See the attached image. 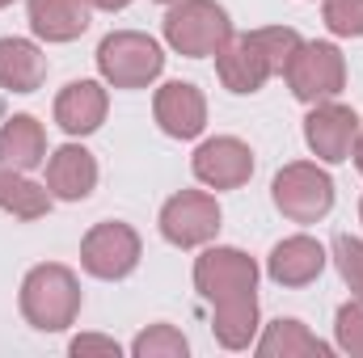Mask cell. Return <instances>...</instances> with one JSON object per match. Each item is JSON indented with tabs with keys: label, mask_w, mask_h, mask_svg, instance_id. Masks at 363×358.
Instances as JSON below:
<instances>
[{
	"label": "cell",
	"mask_w": 363,
	"mask_h": 358,
	"mask_svg": "<svg viewBox=\"0 0 363 358\" xmlns=\"http://www.w3.org/2000/svg\"><path fill=\"white\" fill-rule=\"evenodd\" d=\"M21 316L38 333H64L81 316V282L60 262H43L21 278Z\"/></svg>",
	"instance_id": "6da1fadb"
},
{
	"label": "cell",
	"mask_w": 363,
	"mask_h": 358,
	"mask_svg": "<svg viewBox=\"0 0 363 358\" xmlns=\"http://www.w3.org/2000/svg\"><path fill=\"white\" fill-rule=\"evenodd\" d=\"M97 72L114 89H148L165 72L161 42L140 30H114L97 47Z\"/></svg>",
	"instance_id": "7a4b0ae2"
},
{
	"label": "cell",
	"mask_w": 363,
	"mask_h": 358,
	"mask_svg": "<svg viewBox=\"0 0 363 358\" xmlns=\"http://www.w3.org/2000/svg\"><path fill=\"white\" fill-rule=\"evenodd\" d=\"M233 21L216 0H174L165 13V42L186 59H207L233 38Z\"/></svg>",
	"instance_id": "3957f363"
},
{
	"label": "cell",
	"mask_w": 363,
	"mask_h": 358,
	"mask_svg": "<svg viewBox=\"0 0 363 358\" xmlns=\"http://www.w3.org/2000/svg\"><path fill=\"white\" fill-rule=\"evenodd\" d=\"M283 81L296 101L317 105V101H334L347 89V59L334 42H300L296 55L283 68Z\"/></svg>",
	"instance_id": "277c9868"
},
{
	"label": "cell",
	"mask_w": 363,
	"mask_h": 358,
	"mask_svg": "<svg viewBox=\"0 0 363 358\" xmlns=\"http://www.w3.org/2000/svg\"><path fill=\"white\" fill-rule=\"evenodd\" d=\"M271 198L291 224H317L334 211V178L313 161H291L274 173Z\"/></svg>",
	"instance_id": "5b68a950"
},
{
	"label": "cell",
	"mask_w": 363,
	"mask_h": 358,
	"mask_svg": "<svg viewBox=\"0 0 363 358\" xmlns=\"http://www.w3.org/2000/svg\"><path fill=\"white\" fill-rule=\"evenodd\" d=\"M140 232L123 219H101L93 224L81 241V266L89 270L93 278H106V282H118L127 278L131 270L140 266Z\"/></svg>",
	"instance_id": "8992f818"
},
{
	"label": "cell",
	"mask_w": 363,
	"mask_h": 358,
	"mask_svg": "<svg viewBox=\"0 0 363 358\" xmlns=\"http://www.w3.org/2000/svg\"><path fill=\"white\" fill-rule=\"evenodd\" d=\"M194 287L207 304L237 299V295H258V262L245 249L216 245L194 262Z\"/></svg>",
	"instance_id": "52a82bcc"
},
{
	"label": "cell",
	"mask_w": 363,
	"mask_h": 358,
	"mask_svg": "<svg viewBox=\"0 0 363 358\" xmlns=\"http://www.w3.org/2000/svg\"><path fill=\"white\" fill-rule=\"evenodd\" d=\"M220 232V202L207 190H182L161 207V236L174 249L211 245Z\"/></svg>",
	"instance_id": "ba28073f"
},
{
	"label": "cell",
	"mask_w": 363,
	"mask_h": 358,
	"mask_svg": "<svg viewBox=\"0 0 363 358\" xmlns=\"http://www.w3.org/2000/svg\"><path fill=\"white\" fill-rule=\"evenodd\" d=\"M359 114L342 101H317L304 118V144L317 161L325 165H342L355 156V144H359Z\"/></svg>",
	"instance_id": "9c48e42d"
},
{
	"label": "cell",
	"mask_w": 363,
	"mask_h": 358,
	"mask_svg": "<svg viewBox=\"0 0 363 358\" xmlns=\"http://www.w3.org/2000/svg\"><path fill=\"white\" fill-rule=\"evenodd\" d=\"M194 178L211 190H237L254 178V152L245 139L237 135H216V139H203L194 148V161H190Z\"/></svg>",
	"instance_id": "30bf717a"
},
{
	"label": "cell",
	"mask_w": 363,
	"mask_h": 358,
	"mask_svg": "<svg viewBox=\"0 0 363 358\" xmlns=\"http://www.w3.org/2000/svg\"><path fill=\"white\" fill-rule=\"evenodd\" d=\"M152 114L169 139H194L207 127V97L190 81H169L152 97Z\"/></svg>",
	"instance_id": "8fae6325"
},
{
	"label": "cell",
	"mask_w": 363,
	"mask_h": 358,
	"mask_svg": "<svg viewBox=\"0 0 363 358\" xmlns=\"http://www.w3.org/2000/svg\"><path fill=\"white\" fill-rule=\"evenodd\" d=\"M216 76L228 93H258L274 76V68L267 64L262 47L254 42V34H233L220 51H216Z\"/></svg>",
	"instance_id": "7c38bea8"
},
{
	"label": "cell",
	"mask_w": 363,
	"mask_h": 358,
	"mask_svg": "<svg viewBox=\"0 0 363 358\" xmlns=\"http://www.w3.org/2000/svg\"><path fill=\"white\" fill-rule=\"evenodd\" d=\"M47 190L60 202H85L97 190V161L89 148L81 144H64L47 156Z\"/></svg>",
	"instance_id": "4fadbf2b"
},
{
	"label": "cell",
	"mask_w": 363,
	"mask_h": 358,
	"mask_svg": "<svg viewBox=\"0 0 363 358\" xmlns=\"http://www.w3.org/2000/svg\"><path fill=\"white\" fill-rule=\"evenodd\" d=\"M330 262L325 245L313 241V236H287L279 241L267 258V274H271L279 287H308L321 278V270Z\"/></svg>",
	"instance_id": "5bb4252c"
},
{
	"label": "cell",
	"mask_w": 363,
	"mask_h": 358,
	"mask_svg": "<svg viewBox=\"0 0 363 358\" xmlns=\"http://www.w3.org/2000/svg\"><path fill=\"white\" fill-rule=\"evenodd\" d=\"M106 110H110V97L101 81H72L55 97V122L64 135H93L106 122Z\"/></svg>",
	"instance_id": "9a60e30c"
},
{
	"label": "cell",
	"mask_w": 363,
	"mask_h": 358,
	"mask_svg": "<svg viewBox=\"0 0 363 358\" xmlns=\"http://www.w3.org/2000/svg\"><path fill=\"white\" fill-rule=\"evenodd\" d=\"M0 165L21 173L47 165V131L34 114H13L9 122H0Z\"/></svg>",
	"instance_id": "2e32d148"
},
{
	"label": "cell",
	"mask_w": 363,
	"mask_h": 358,
	"mask_svg": "<svg viewBox=\"0 0 363 358\" xmlns=\"http://www.w3.org/2000/svg\"><path fill=\"white\" fill-rule=\"evenodd\" d=\"M89 0H30V30L43 42H72L89 30Z\"/></svg>",
	"instance_id": "e0dca14e"
},
{
	"label": "cell",
	"mask_w": 363,
	"mask_h": 358,
	"mask_svg": "<svg viewBox=\"0 0 363 358\" xmlns=\"http://www.w3.org/2000/svg\"><path fill=\"white\" fill-rule=\"evenodd\" d=\"M47 81V55L30 38H0V89L34 93Z\"/></svg>",
	"instance_id": "ac0fdd59"
},
{
	"label": "cell",
	"mask_w": 363,
	"mask_h": 358,
	"mask_svg": "<svg viewBox=\"0 0 363 358\" xmlns=\"http://www.w3.org/2000/svg\"><path fill=\"white\" fill-rule=\"evenodd\" d=\"M258 354L262 358H330L334 346H325L317 333H308L304 321L279 316V321L267 325V333L258 337Z\"/></svg>",
	"instance_id": "d6986e66"
},
{
	"label": "cell",
	"mask_w": 363,
	"mask_h": 358,
	"mask_svg": "<svg viewBox=\"0 0 363 358\" xmlns=\"http://www.w3.org/2000/svg\"><path fill=\"white\" fill-rule=\"evenodd\" d=\"M211 333L224 350H245L258 337V295H237L211 304Z\"/></svg>",
	"instance_id": "ffe728a7"
},
{
	"label": "cell",
	"mask_w": 363,
	"mask_h": 358,
	"mask_svg": "<svg viewBox=\"0 0 363 358\" xmlns=\"http://www.w3.org/2000/svg\"><path fill=\"white\" fill-rule=\"evenodd\" d=\"M0 211H9L13 219H43L51 211V190L30 181L21 169L0 165Z\"/></svg>",
	"instance_id": "44dd1931"
},
{
	"label": "cell",
	"mask_w": 363,
	"mask_h": 358,
	"mask_svg": "<svg viewBox=\"0 0 363 358\" xmlns=\"http://www.w3.org/2000/svg\"><path fill=\"white\" fill-rule=\"evenodd\" d=\"M131 354L135 358H186L190 354V342L182 337L174 325H148L131 342Z\"/></svg>",
	"instance_id": "7402d4cb"
},
{
	"label": "cell",
	"mask_w": 363,
	"mask_h": 358,
	"mask_svg": "<svg viewBox=\"0 0 363 358\" xmlns=\"http://www.w3.org/2000/svg\"><path fill=\"white\" fill-rule=\"evenodd\" d=\"M254 34V42L262 47V55H267V64L274 68V76H283V68H287V59L296 55V47L304 42L291 25H267V30H250Z\"/></svg>",
	"instance_id": "603a6c76"
},
{
	"label": "cell",
	"mask_w": 363,
	"mask_h": 358,
	"mask_svg": "<svg viewBox=\"0 0 363 358\" xmlns=\"http://www.w3.org/2000/svg\"><path fill=\"white\" fill-rule=\"evenodd\" d=\"M334 346L351 358H363V299L359 295L338 308V316H334Z\"/></svg>",
	"instance_id": "cb8c5ba5"
},
{
	"label": "cell",
	"mask_w": 363,
	"mask_h": 358,
	"mask_svg": "<svg viewBox=\"0 0 363 358\" xmlns=\"http://www.w3.org/2000/svg\"><path fill=\"white\" fill-rule=\"evenodd\" d=\"M325 30L338 38H363V0H321Z\"/></svg>",
	"instance_id": "d4e9b609"
},
{
	"label": "cell",
	"mask_w": 363,
	"mask_h": 358,
	"mask_svg": "<svg viewBox=\"0 0 363 358\" xmlns=\"http://www.w3.org/2000/svg\"><path fill=\"white\" fill-rule=\"evenodd\" d=\"M334 262H338L342 282L351 287V295L363 299V241L359 236H351V232L334 236Z\"/></svg>",
	"instance_id": "484cf974"
},
{
	"label": "cell",
	"mask_w": 363,
	"mask_h": 358,
	"mask_svg": "<svg viewBox=\"0 0 363 358\" xmlns=\"http://www.w3.org/2000/svg\"><path fill=\"white\" fill-rule=\"evenodd\" d=\"M72 354H110L118 358L123 354V346L114 342V337H101V333H81V337H72Z\"/></svg>",
	"instance_id": "4316f807"
},
{
	"label": "cell",
	"mask_w": 363,
	"mask_h": 358,
	"mask_svg": "<svg viewBox=\"0 0 363 358\" xmlns=\"http://www.w3.org/2000/svg\"><path fill=\"white\" fill-rule=\"evenodd\" d=\"M93 8H106V13H118V8H127L131 0H89Z\"/></svg>",
	"instance_id": "83f0119b"
},
{
	"label": "cell",
	"mask_w": 363,
	"mask_h": 358,
	"mask_svg": "<svg viewBox=\"0 0 363 358\" xmlns=\"http://www.w3.org/2000/svg\"><path fill=\"white\" fill-rule=\"evenodd\" d=\"M355 169L363 173V131H359V144H355Z\"/></svg>",
	"instance_id": "f1b7e54d"
},
{
	"label": "cell",
	"mask_w": 363,
	"mask_h": 358,
	"mask_svg": "<svg viewBox=\"0 0 363 358\" xmlns=\"http://www.w3.org/2000/svg\"><path fill=\"white\" fill-rule=\"evenodd\" d=\"M9 4H13V0H0V8H9Z\"/></svg>",
	"instance_id": "f546056e"
},
{
	"label": "cell",
	"mask_w": 363,
	"mask_h": 358,
	"mask_svg": "<svg viewBox=\"0 0 363 358\" xmlns=\"http://www.w3.org/2000/svg\"><path fill=\"white\" fill-rule=\"evenodd\" d=\"M157 4H174V0H157Z\"/></svg>",
	"instance_id": "4dcf8cb0"
},
{
	"label": "cell",
	"mask_w": 363,
	"mask_h": 358,
	"mask_svg": "<svg viewBox=\"0 0 363 358\" xmlns=\"http://www.w3.org/2000/svg\"><path fill=\"white\" fill-rule=\"evenodd\" d=\"M359 219H363V202H359Z\"/></svg>",
	"instance_id": "1f68e13d"
}]
</instances>
